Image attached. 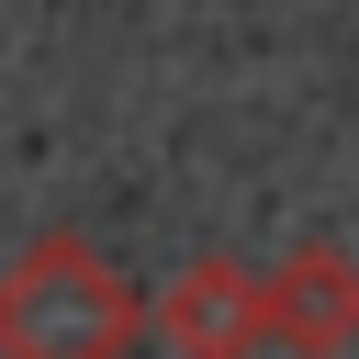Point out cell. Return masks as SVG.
I'll use <instances>...</instances> for the list:
<instances>
[{
    "label": "cell",
    "mask_w": 359,
    "mask_h": 359,
    "mask_svg": "<svg viewBox=\"0 0 359 359\" xmlns=\"http://www.w3.org/2000/svg\"><path fill=\"white\" fill-rule=\"evenodd\" d=\"M269 303H280L292 359H348L359 348V258L337 236H303L292 258H269Z\"/></svg>",
    "instance_id": "cell-3"
},
{
    "label": "cell",
    "mask_w": 359,
    "mask_h": 359,
    "mask_svg": "<svg viewBox=\"0 0 359 359\" xmlns=\"http://www.w3.org/2000/svg\"><path fill=\"white\" fill-rule=\"evenodd\" d=\"M157 337H168V359H258V348H280L269 269H247V258H191L180 280H157Z\"/></svg>",
    "instance_id": "cell-2"
},
{
    "label": "cell",
    "mask_w": 359,
    "mask_h": 359,
    "mask_svg": "<svg viewBox=\"0 0 359 359\" xmlns=\"http://www.w3.org/2000/svg\"><path fill=\"white\" fill-rule=\"evenodd\" d=\"M135 337H157V303L112 247L45 224L0 258V359H135Z\"/></svg>",
    "instance_id": "cell-1"
}]
</instances>
